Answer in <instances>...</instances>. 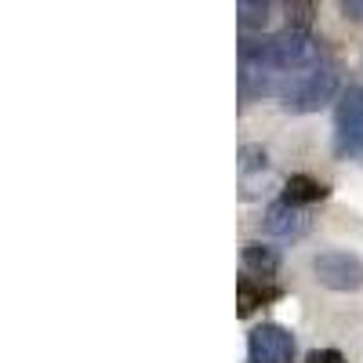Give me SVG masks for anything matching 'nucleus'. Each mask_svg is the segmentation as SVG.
I'll return each instance as SVG.
<instances>
[{
  "label": "nucleus",
  "instance_id": "obj_2",
  "mask_svg": "<svg viewBox=\"0 0 363 363\" xmlns=\"http://www.w3.org/2000/svg\"><path fill=\"white\" fill-rule=\"evenodd\" d=\"M335 91H338V66L335 62H320L316 69H309L291 87V95L284 99V106L294 109V113H313L323 102H330Z\"/></svg>",
  "mask_w": 363,
  "mask_h": 363
},
{
  "label": "nucleus",
  "instance_id": "obj_11",
  "mask_svg": "<svg viewBox=\"0 0 363 363\" xmlns=\"http://www.w3.org/2000/svg\"><path fill=\"white\" fill-rule=\"evenodd\" d=\"M309 363H345V356H342L338 349H316V352L309 356Z\"/></svg>",
  "mask_w": 363,
  "mask_h": 363
},
{
  "label": "nucleus",
  "instance_id": "obj_9",
  "mask_svg": "<svg viewBox=\"0 0 363 363\" xmlns=\"http://www.w3.org/2000/svg\"><path fill=\"white\" fill-rule=\"evenodd\" d=\"M236 11H240V29H262L265 26V18H269V4L265 0H240L236 4Z\"/></svg>",
  "mask_w": 363,
  "mask_h": 363
},
{
  "label": "nucleus",
  "instance_id": "obj_5",
  "mask_svg": "<svg viewBox=\"0 0 363 363\" xmlns=\"http://www.w3.org/2000/svg\"><path fill=\"white\" fill-rule=\"evenodd\" d=\"M265 229L280 240H298L309 233V211L306 207H294L287 200H277L265 207Z\"/></svg>",
  "mask_w": 363,
  "mask_h": 363
},
{
  "label": "nucleus",
  "instance_id": "obj_3",
  "mask_svg": "<svg viewBox=\"0 0 363 363\" xmlns=\"http://www.w3.org/2000/svg\"><path fill=\"white\" fill-rule=\"evenodd\" d=\"M316 280L330 291H359L363 287V262L349 251H323L316 262Z\"/></svg>",
  "mask_w": 363,
  "mask_h": 363
},
{
  "label": "nucleus",
  "instance_id": "obj_7",
  "mask_svg": "<svg viewBox=\"0 0 363 363\" xmlns=\"http://www.w3.org/2000/svg\"><path fill=\"white\" fill-rule=\"evenodd\" d=\"M327 193H330V189L323 186V182H316V178H309V174H291L287 186H284V200L294 203V207L316 203V200H323Z\"/></svg>",
  "mask_w": 363,
  "mask_h": 363
},
{
  "label": "nucleus",
  "instance_id": "obj_6",
  "mask_svg": "<svg viewBox=\"0 0 363 363\" xmlns=\"http://www.w3.org/2000/svg\"><path fill=\"white\" fill-rule=\"evenodd\" d=\"M280 269V251L277 247H265V244H244V277L265 284L277 277Z\"/></svg>",
  "mask_w": 363,
  "mask_h": 363
},
{
  "label": "nucleus",
  "instance_id": "obj_4",
  "mask_svg": "<svg viewBox=\"0 0 363 363\" xmlns=\"http://www.w3.org/2000/svg\"><path fill=\"white\" fill-rule=\"evenodd\" d=\"M251 363H291L294 359V338L280 323H262L247 338Z\"/></svg>",
  "mask_w": 363,
  "mask_h": 363
},
{
  "label": "nucleus",
  "instance_id": "obj_10",
  "mask_svg": "<svg viewBox=\"0 0 363 363\" xmlns=\"http://www.w3.org/2000/svg\"><path fill=\"white\" fill-rule=\"evenodd\" d=\"M309 22H313V4H287V29L309 33Z\"/></svg>",
  "mask_w": 363,
  "mask_h": 363
},
{
  "label": "nucleus",
  "instance_id": "obj_12",
  "mask_svg": "<svg viewBox=\"0 0 363 363\" xmlns=\"http://www.w3.org/2000/svg\"><path fill=\"white\" fill-rule=\"evenodd\" d=\"M342 15L352 22H363V0H342Z\"/></svg>",
  "mask_w": 363,
  "mask_h": 363
},
{
  "label": "nucleus",
  "instance_id": "obj_1",
  "mask_svg": "<svg viewBox=\"0 0 363 363\" xmlns=\"http://www.w3.org/2000/svg\"><path fill=\"white\" fill-rule=\"evenodd\" d=\"M335 153L363 164V87H349L335 109Z\"/></svg>",
  "mask_w": 363,
  "mask_h": 363
},
{
  "label": "nucleus",
  "instance_id": "obj_8",
  "mask_svg": "<svg viewBox=\"0 0 363 363\" xmlns=\"http://www.w3.org/2000/svg\"><path fill=\"white\" fill-rule=\"evenodd\" d=\"M272 298H280L277 287H265V284L244 277V280H240V316H251L262 301H272Z\"/></svg>",
  "mask_w": 363,
  "mask_h": 363
}]
</instances>
